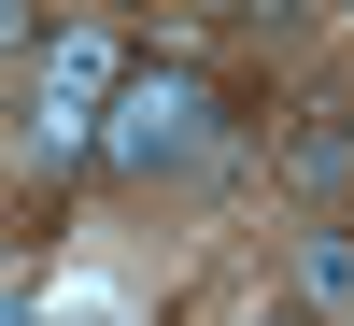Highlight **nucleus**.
Instances as JSON below:
<instances>
[{
	"label": "nucleus",
	"instance_id": "8",
	"mask_svg": "<svg viewBox=\"0 0 354 326\" xmlns=\"http://www.w3.org/2000/svg\"><path fill=\"white\" fill-rule=\"evenodd\" d=\"M255 326H312V312H255Z\"/></svg>",
	"mask_w": 354,
	"mask_h": 326
},
{
	"label": "nucleus",
	"instance_id": "5",
	"mask_svg": "<svg viewBox=\"0 0 354 326\" xmlns=\"http://www.w3.org/2000/svg\"><path fill=\"white\" fill-rule=\"evenodd\" d=\"M283 156H298V185H312V199H340V185H354V114H340V128H298Z\"/></svg>",
	"mask_w": 354,
	"mask_h": 326
},
{
	"label": "nucleus",
	"instance_id": "7",
	"mask_svg": "<svg viewBox=\"0 0 354 326\" xmlns=\"http://www.w3.org/2000/svg\"><path fill=\"white\" fill-rule=\"evenodd\" d=\"M71 326H128V312H71Z\"/></svg>",
	"mask_w": 354,
	"mask_h": 326
},
{
	"label": "nucleus",
	"instance_id": "3",
	"mask_svg": "<svg viewBox=\"0 0 354 326\" xmlns=\"http://www.w3.org/2000/svg\"><path fill=\"white\" fill-rule=\"evenodd\" d=\"M15 156L43 170V185H57V170H100V114H85V100H57V85H28V114H15Z\"/></svg>",
	"mask_w": 354,
	"mask_h": 326
},
{
	"label": "nucleus",
	"instance_id": "2",
	"mask_svg": "<svg viewBox=\"0 0 354 326\" xmlns=\"http://www.w3.org/2000/svg\"><path fill=\"white\" fill-rule=\"evenodd\" d=\"M28 85H57V100H85V114H113V100H128V43H113L100 15H71V28L43 43V71H28Z\"/></svg>",
	"mask_w": 354,
	"mask_h": 326
},
{
	"label": "nucleus",
	"instance_id": "4",
	"mask_svg": "<svg viewBox=\"0 0 354 326\" xmlns=\"http://www.w3.org/2000/svg\"><path fill=\"white\" fill-rule=\"evenodd\" d=\"M298 298H326V312L354 298V213H312L298 227Z\"/></svg>",
	"mask_w": 354,
	"mask_h": 326
},
{
	"label": "nucleus",
	"instance_id": "1",
	"mask_svg": "<svg viewBox=\"0 0 354 326\" xmlns=\"http://www.w3.org/2000/svg\"><path fill=\"white\" fill-rule=\"evenodd\" d=\"M213 156V85L185 71V57H156V71H128V100L100 114V170H128V185H156V170H198Z\"/></svg>",
	"mask_w": 354,
	"mask_h": 326
},
{
	"label": "nucleus",
	"instance_id": "6",
	"mask_svg": "<svg viewBox=\"0 0 354 326\" xmlns=\"http://www.w3.org/2000/svg\"><path fill=\"white\" fill-rule=\"evenodd\" d=\"M0 326H43V298H15V312H0Z\"/></svg>",
	"mask_w": 354,
	"mask_h": 326
}]
</instances>
